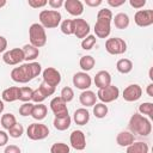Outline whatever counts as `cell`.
Masks as SVG:
<instances>
[{"mask_svg":"<svg viewBox=\"0 0 153 153\" xmlns=\"http://www.w3.org/2000/svg\"><path fill=\"white\" fill-rule=\"evenodd\" d=\"M60 97L66 102V103H69L73 100L74 98V91L72 87L69 86H65L62 90H61V93H60Z\"/></svg>","mask_w":153,"mask_h":153,"instance_id":"obj_38","label":"cell"},{"mask_svg":"<svg viewBox=\"0 0 153 153\" xmlns=\"http://www.w3.org/2000/svg\"><path fill=\"white\" fill-rule=\"evenodd\" d=\"M7 142H8V134L5 130H0V147L6 146Z\"/></svg>","mask_w":153,"mask_h":153,"instance_id":"obj_46","label":"cell"},{"mask_svg":"<svg viewBox=\"0 0 153 153\" xmlns=\"http://www.w3.org/2000/svg\"><path fill=\"white\" fill-rule=\"evenodd\" d=\"M42 76H43V81L53 87H56L61 82V74L54 67H47L42 72Z\"/></svg>","mask_w":153,"mask_h":153,"instance_id":"obj_13","label":"cell"},{"mask_svg":"<svg viewBox=\"0 0 153 153\" xmlns=\"http://www.w3.org/2000/svg\"><path fill=\"white\" fill-rule=\"evenodd\" d=\"M39 24L44 29H54L61 24L62 16L56 10H43L39 12Z\"/></svg>","mask_w":153,"mask_h":153,"instance_id":"obj_4","label":"cell"},{"mask_svg":"<svg viewBox=\"0 0 153 153\" xmlns=\"http://www.w3.org/2000/svg\"><path fill=\"white\" fill-rule=\"evenodd\" d=\"M128 127H129V131L131 134H137L140 136H148L152 131L151 120L140 115L139 112L131 115Z\"/></svg>","mask_w":153,"mask_h":153,"instance_id":"obj_3","label":"cell"},{"mask_svg":"<svg viewBox=\"0 0 153 153\" xmlns=\"http://www.w3.org/2000/svg\"><path fill=\"white\" fill-rule=\"evenodd\" d=\"M7 49V39L4 36H0V54L5 53Z\"/></svg>","mask_w":153,"mask_h":153,"instance_id":"obj_48","label":"cell"},{"mask_svg":"<svg viewBox=\"0 0 153 153\" xmlns=\"http://www.w3.org/2000/svg\"><path fill=\"white\" fill-rule=\"evenodd\" d=\"M71 123H72V118H71L69 115H67L65 117H55L54 121H53L54 128L56 130H60V131L67 130L71 127Z\"/></svg>","mask_w":153,"mask_h":153,"instance_id":"obj_25","label":"cell"},{"mask_svg":"<svg viewBox=\"0 0 153 153\" xmlns=\"http://www.w3.org/2000/svg\"><path fill=\"white\" fill-rule=\"evenodd\" d=\"M109 112L108 105L104 103H96L93 105V115L97 118H104Z\"/></svg>","mask_w":153,"mask_h":153,"instance_id":"obj_31","label":"cell"},{"mask_svg":"<svg viewBox=\"0 0 153 153\" xmlns=\"http://www.w3.org/2000/svg\"><path fill=\"white\" fill-rule=\"evenodd\" d=\"M2 61L8 66L22 65V62L24 61V53L22 48H13V49L6 50L2 54Z\"/></svg>","mask_w":153,"mask_h":153,"instance_id":"obj_9","label":"cell"},{"mask_svg":"<svg viewBox=\"0 0 153 153\" xmlns=\"http://www.w3.org/2000/svg\"><path fill=\"white\" fill-rule=\"evenodd\" d=\"M32 109H33V104L31 102H26V103H23L20 106H19V115L20 116H31V112H32Z\"/></svg>","mask_w":153,"mask_h":153,"instance_id":"obj_39","label":"cell"},{"mask_svg":"<svg viewBox=\"0 0 153 153\" xmlns=\"http://www.w3.org/2000/svg\"><path fill=\"white\" fill-rule=\"evenodd\" d=\"M135 141L134 134H131L129 130H122L117 134L116 136V142L118 146L121 147H128L129 145H131Z\"/></svg>","mask_w":153,"mask_h":153,"instance_id":"obj_22","label":"cell"},{"mask_svg":"<svg viewBox=\"0 0 153 153\" xmlns=\"http://www.w3.org/2000/svg\"><path fill=\"white\" fill-rule=\"evenodd\" d=\"M112 12L109 8H102L97 13V20L94 24V33L97 38H108L111 32Z\"/></svg>","mask_w":153,"mask_h":153,"instance_id":"obj_2","label":"cell"},{"mask_svg":"<svg viewBox=\"0 0 153 153\" xmlns=\"http://www.w3.org/2000/svg\"><path fill=\"white\" fill-rule=\"evenodd\" d=\"M94 85L99 88H104L109 85H111V75L108 71H99L96 75H94Z\"/></svg>","mask_w":153,"mask_h":153,"instance_id":"obj_18","label":"cell"},{"mask_svg":"<svg viewBox=\"0 0 153 153\" xmlns=\"http://www.w3.org/2000/svg\"><path fill=\"white\" fill-rule=\"evenodd\" d=\"M71 146L76 151H82L86 148V136L82 130H73L69 136Z\"/></svg>","mask_w":153,"mask_h":153,"instance_id":"obj_15","label":"cell"},{"mask_svg":"<svg viewBox=\"0 0 153 153\" xmlns=\"http://www.w3.org/2000/svg\"><path fill=\"white\" fill-rule=\"evenodd\" d=\"M32 92L33 90L29 86H24V87H20V93H19V100H22L23 103H26V102H31V98H32Z\"/></svg>","mask_w":153,"mask_h":153,"instance_id":"obj_35","label":"cell"},{"mask_svg":"<svg viewBox=\"0 0 153 153\" xmlns=\"http://www.w3.org/2000/svg\"><path fill=\"white\" fill-rule=\"evenodd\" d=\"M74 22V36L76 38H81L84 39L86 36L90 35V24L82 19V18H75L73 19Z\"/></svg>","mask_w":153,"mask_h":153,"instance_id":"obj_16","label":"cell"},{"mask_svg":"<svg viewBox=\"0 0 153 153\" xmlns=\"http://www.w3.org/2000/svg\"><path fill=\"white\" fill-rule=\"evenodd\" d=\"M72 81H73V85L81 91L88 90L91 87V84H92V79L86 72H76L73 75Z\"/></svg>","mask_w":153,"mask_h":153,"instance_id":"obj_14","label":"cell"},{"mask_svg":"<svg viewBox=\"0 0 153 153\" xmlns=\"http://www.w3.org/2000/svg\"><path fill=\"white\" fill-rule=\"evenodd\" d=\"M73 121L78 126H85L90 121V112L86 108H79L73 114Z\"/></svg>","mask_w":153,"mask_h":153,"instance_id":"obj_21","label":"cell"},{"mask_svg":"<svg viewBox=\"0 0 153 153\" xmlns=\"http://www.w3.org/2000/svg\"><path fill=\"white\" fill-rule=\"evenodd\" d=\"M19 93H20V87H18V86H11V87H7V88H5L2 91L1 99L4 102L12 103V102L19 100Z\"/></svg>","mask_w":153,"mask_h":153,"instance_id":"obj_19","label":"cell"},{"mask_svg":"<svg viewBox=\"0 0 153 153\" xmlns=\"http://www.w3.org/2000/svg\"><path fill=\"white\" fill-rule=\"evenodd\" d=\"M116 69L121 74H128L133 69V62L129 59H120L116 62Z\"/></svg>","mask_w":153,"mask_h":153,"instance_id":"obj_29","label":"cell"},{"mask_svg":"<svg viewBox=\"0 0 153 153\" xmlns=\"http://www.w3.org/2000/svg\"><path fill=\"white\" fill-rule=\"evenodd\" d=\"M50 109L54 114L55 117H65L68 115V108H67V103L59 96L55 97L50 100Z\"/></svg>","mask_w":153,"mask_h":153,"instance_id":"obj_11","label":"cell"},{"mask_svg":"<svg viewBox=\"0 0 153 153\" xmlns=\"http://www.w3.org/2000/svg\"><path fill=\"white\" fill-rule=\"evenodd\" d=\"M146 92H147V94H148L149 97H153V84H152V82L147 85V88H146Z\"/></svg>","mask_w":153,"mask_h":153,"instance_id":"obj_50","label":"cell"},{"mask_svg":"<svg viewBox=\"0 0 153 153\" xmlns=\"http://www.w3.org/2000/svg\"><path fill=\"white\" fill-rule=\"evenodd\" d=\"M48 114V108L47 105H44L43 103H38V104H33V109H32V112H31V116L37 120V121H42L45 118Z\"/></svg>","mask_w":153,"mask_h":153,"instance_id":"obj_26","label":"cell"},{"mask_svg":"<svg viewBox=\"0 0 153 153\" xmlns=\"http://www.w3.org/2000/svg\"><path fill=\"white\" fill-rule=\"evenodd\" d=\"M102 2H103L102 0H85L86 6H90V7H97V6H100Z\"/></svg>","mask_w":153,"mask_h":153,"instance_id":"obj_49","label":"cell"},{"mask_svg":"<svg viewBox=\"0 0 153 153\" xmlns=\"http://www.w3.org/2000/svg\"><path fill=\"white\" fill-rule=\"evenodd\" d=\"M45 98H47V97L42 93V91H41L39 88L33 90V92H32V98H31V100H32V102H35L36 104H38V103H42Z\"/></svg>","mask_w":153,"mask_h":153,"instance_id":"obj_41","label":"cell"},{"mask_svg":"<svg viewBox=\"0 0 153 153\" xmlns=\"http://www.w3.org/2000/svg\"><path fill=\"white\" fill-rule=\"evenodd\" d=\"M139 114L145 116L147 115L149 118H153V103L151 102H143L139 105Z\"/></svg>","mask_w":153,"mask_h":153,"instance_id":"obj_33","label":"cell"},{"mask_svg":"<svg viewBox=\"0 0 153 153\" xmlns=\"http://www.w3.org/2000/svg\"><path fill=\"white\" fill-rule=\"evenodd\" d=\"M63 2H65V0H49L48 1V5L53 10H56L57 11V8H60V7L63 6Z\"/></svg>","mask_w":153,"mask_h":153,"instance_id":"obj_44","label":"cell"},{"mask_svg":"<svg viewBox=\"0 0 153 153\" xmlns=\"http://www.w3.org/2000/svg\"><path fill=\"white\" fill-rule=\"evenodd\" d=\"M27 4L32 8H41V7H44L48 4V1L47 0H29Z\"/></svg>","mask_w":153,"mask_h":153,"instance_id":"obj_42","label":"cell"},{"mask_svg":"<svg viewBox=\"0 0 153 153\" xmlns=\"http://www.w3.org/2000/svg\"><path fill=\"white\" fill-rule=\"evenodd\" d=\"M149 79H151V80H153V76H152V68L149 69Z\"/></svg>","mask_w":153,"mask_h":153,"instance_id":"obj_53","label":"cell"},{"mask_svg":"<svg viewBox=\"0 0 153 153\" xmlns=\"http://www.w3.org/2000/svg\"><path fill=\"white\" fill-rule=\"evenodd\" d=\"M7 134H8V136H11L13 139H18V137H20L24 134V127L20 123L17 122V124H14L11 129H8Z\"/></svg>","mask_w":153,"mask_h":153,"instance_id":"obj_37","label":"cell"},{"mask_svg":"<svg viewBox=\"0 0 153 153\" xmlns=\"http://www.w3.org/2000/svg\"><path fill=\"white\" fill-rule=\"evenodd\" d=\"M38 88L42 91V93H43L45 97H49V96H51V94H54V93H55V88H56V87H53V86L48 85L47 82L42 81Z\"/></svg>","mask_w":153,"mask_h":153,"instance_id":"obj_40","label":"cell"},{"mask_svg":"<svg viewBox=\"0 0 153 153\" xmlns=\"http://www.w3.org/2000/svg\"><path fill=\"white\" fill-rule=\"evenodd\" d=\"M105 50L111 55H122L127 51V43L123 38L111 37L105 41Z\"/></svg>","mask_w":153,"mask_h":153,"instance_id":"obj_6","label":"cell"},{"mask_svg":"<svg viewBox=\"0 0 153 153\" xmlns=\"http://www.w3.org/2000/svg\"><path fill=\"white\" fill-rule=\"evenodd\" d=\"M149 147L146 142L142 141H137V142H133L131 145H129L127 147V153H148Z\"/></svg>","mask_w":153,"mask_h":153,"instance_id":"obj_27","label":"cell"},{"mask_svg":"<svg viewBox=\"0 0 153 153\" xmlns=\"http://www.w3.org/2000/svg\"><path fill=\"white\" fill-rule=\"evenodd\" d=\"M112 22L115 24V27L118 29V30H124L129 26V23H130V19H129V16L127 13H123V12H120L117 13L115 17H112Z\"/></svg>","mask_w":153,"mask_h":153,"instance_id":"obj_24","label":"cell"},{"mask_svg":"<svg viewBox=\"0 0 153 153\" xmlns=\"http://www.w3.org/2000/svg\"><path fill=\"white\" fill-rule=\"evenodd\" d=\"M134 22L140 27H147L153 24V10H139L134 14Z\"/></svg>","mask_w":153,"mask_h":153,"instance_id":"obj_10","label":"cell"},{"mask_svg":"<svg viewBox=\"0 0 153 153\" xmlns=\"http://www.w3.org/2000/svg\"><path fill=\"white\" fill-rule=\"evenodd\" d=\"M94 65H96V60H94L93 56H91V55H84V56L80 57L79 66L82 69V72H86L87 73L88 71H91L94 67Z\"/></svg>","mask_w":153,"mask_h":153,"instance_id":"obj_28","label":"cell"},{"mask_svg":"<svg viewBox=\"0 0 153 153\" xmlns=\"http://www.w3.org/2000/svg\"><path fill=\"white\" fill-rule=\"evenodd\" d=\"M4 153H22V149L17 145H8L5 147Z\"/></svg>","mask_w":153,"mask_h":153,"instance_id":"obj_45","label":"cell"},{"mask_svg":"<svg viewBox=\"0 0 153 153\" xmlns=\"http://www.w3.org/2000/svg\"><path fill=\"white\" fill-rule=\"evenodd\" d=\"M0 123H1V126H2L4 129L8 130V129H11L14 124H17V118H16V116H14L13 114L7 112V114H4V115L1 116Z\"/></svg>","mask_w":153,"mask_h":153,"instance_id":"obj_30","label":"cell"},{"mask_svg":"<svg viewBox=\"0 0 153 153\" xmlns=\"http://www.w3.org/2000/svg\"><path fill=\"white\" fill-rule=\"evenodd\" d=\"M29 39L30 44L36 48H42L47 43V33L45 29L39 23H33L29 27Z\"/></svg>","mask_w":153,"mask_h":153,"instance_id":"obj_5","label":"cell"},{"mask_svg":"<svg viewBox=\"0 0 153 153\" xmlns=\"http://www.w3.org/2000/svg\"><path fill=\"white\" fill-rule=\"evenodd\" d=\"M146 0H129V5L136 10H141L146 5Z\"/></svg>","mask_w":153,"mask_h":153,"instance_id":"obj_43","label":"cell"},{"mask_svg":"<svg viewBox=\"0 0 153 153\" xmlns=\"http://www.w3.org/2000/svg\"><path fill=\"white\" fill-rule=\"evenodd\" d=\"M41 72H42L41 63L36 61L26 62V63L19 65L18 67H14L11 71V79L18 84H26L33 80L36 76H38Z\"/></svg>","mask_w":153,"mask_h":153,"instance_id":"obj_1","label":"cell"},{"mask_svg":"<svg viewBox=\"0 0 153 153\" xmlns=\"http://www.w3.org/2000/svg\"><path fill=\"white\" fill-rule=\"evenodd\" d=\"M97 43V37L94 35H88L81 41V48L84 50H91Z\"/></svg>","mask_w":153,"mask_h":153,"instance_id":"obj_34","label":"cell"},{"mask_svg":"<svg viewBox=\"0 0 153 153\" xmlns=\"http://www.w3.org/2000/svg\"><path fill=\"white\" fill-rule=\"evenodd\" d=\"M141 96H142V88L137 84L128 85L122 92V97L126 102H136L141 98Z\"/></svg>","mask_w":153,"mask_h":153,"instance_id":"obj_12","label":"cell"},{"mask_svg":"<svg viewBox=\"0 0 153 153\" xmlns=\"http://www.w3.org/2000/svg\"><path fill=\"white\" fill-rule=\"evenodd\" d=\"M71 148L65 142H55L50 147V153H69Z\"/></svg>","mask_w":153,"mask_h":153,"instance_id":"obj_36","label":"cell"},{"mask_svg":"<svg viewBox=\"0 0 153 153\" xmlns=\"http://www.w3.org/2000/svg\"><path fill=\"white\" fill-rule=\"evenodd\" d=\"M26 135L30 140H43L49 135V128L43 123H31L26 129Z\"/></svg>","mask_w":153,"mask_h":153,"instance_id":"obj_7","label":"cell"},{"mask_svg":"<svg viewBox=\"0 0 153 153\" xmlns=\"http://www.w3.org/2000/svg\"><path fill=\"white\" fill-rule=\"evenodd\" d=\"M60 29L61 32L69 36V35H74V22L73 19H65L61 22L60 24Z\"/></svg>","mask_w":153,"mask_h":153,"instance_id":"obj_32","label":"cell"},{"mask_svg":"<svg viewBox=\"0 0 153 153\" xmlns=\"http://www.w3.org/2000/svg\"><path fill=\"white\" fill-rule=\"evenodd\" d=\"M96 96L104 104L111 103V102L116 100L120 97V88L111 84V85H109V86H106L104 88H99Z\"/></svg>","mask_w":153,"mask_h":153,"instance_id":"obj_8","label":"cell"},{"mask_svg":"<svg viewBox=\"0 0 153 153\" xmlns=\"http://www.w3.org/2000/svg\"><path fill=\"white\" fill-rule=\"evenodd\" d=\"M4 109H5V105H4V100H2V99H0V114H2Z\"/></svg>","mask_w":153,"mask_h":153,"instance_id":"obj_51","label":"cell"},{"mask_svg":"<svg viewBox=\"0 0 153 153\" xmlns=\"http://www.w3.org/2000/svg\"><path fill=\"white\" fill-rule=\"evenodd\" d=\"M79 102L81 105H84V108H88V106H93L97 102V96L93 91L91 90H85L80 93L79 96Z\"/></svg>","mask_w":153,"mask_h":153,"instance_id":"obj_20","label":"cell"},{"mask_svg":"<svg viewBox=\"0 0 153 153\" xmlns=\"http://www.w3.org/2000/svg\"><path fill=\"white\" fill-rule=\"evenodd\" d=\"M106 2H108V5L111 6V7H120V6L124 5L126 0H108Z\"/></svg>","mask_w":153,"mask_h":153,"instance_id":"obj_47","label":"cell"},{"mask_svg":"<svg viewBox=\"0 0 153 153\" xmlns=\"http://www.w3.org/2000/svg\"><path fill=\"white\" fill-rule=\"evenodd\" d=\"M22 50L24 53V61H26V62H33L39 55V49L31 44L23 45Z\"/></svg>","mask_w":153,"mask_h":153,"instance_id":"obj_23","label":"cell"},{"mask_svg":"<svg viewBox=\"0 0 153 153\" xmlns=\"http://www.w3.org/2000/svg\"><path fill=\"white\" fill-rule=\"evenodd\" d=\"M6 5V0H0V8Z\"/></svg>","mask_w":153,"mask_h":153,"instance_id":"obj_52","label":"cell"},{"mask_svg":"<svg viewBox=\"0 0 153 153\" xmlns=\"http://www.w3.org/2000/svg\"><path fill=\"white\" fill-rule=\"evenodd\" d=\"M63 7L71 16L74 17H79L84 13V4L80 0H65Z\"/></svg>","mask_w":153,"mask_h":153,"instance_id":"obj_17","label":"cell"}]
</instances>
